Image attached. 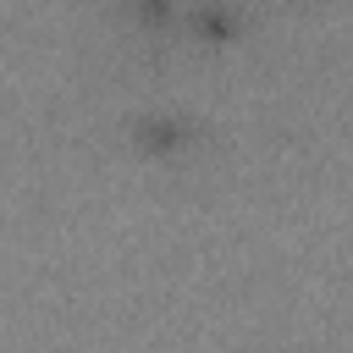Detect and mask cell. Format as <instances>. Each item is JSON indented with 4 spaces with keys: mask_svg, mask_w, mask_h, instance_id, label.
Returning <instances> with one entry per match:
<instances>
[{
    "mask_svg": "<svg viewBox=\"0 0 353 353\" xmlns=\"http://www.w3.org/2000/svg\"><path fill=\"white\" fill-rule=\"evenodd\" d=\"M127 11H132L143 28H165V22H176V0H127Z\"/></svg>",
    "mask_w": 353,
    "mask_h": 353,
    "instance_id": "obj_3",
    "label": "cell"
},
{
    "mask_svg": "<svg viewBox=\"0 0 353 353\" xmlns=\"http://www.w3.org/2000/svg\"><path fill=\"white\" fill-rule=\"evenodd\" d=\"M193 138H199V121H193L188 110H143V116L132 121V149H143V154H154V160L182 154Z\"/></svg>",
    "mask_w": 353,
    "mask_h": 353,
    "instance_id": "obj_1",
    "label": "cell"
},
{
    "mask_svg": "<svg viewBox=\"0 0 353 353\" xmlns=\"http://www.w3.org/2000/svg\"><path fill=\"white\" fill-rule=\"evenodd\" d=\"M182 28L199 39V44H232L243 33V6L237 0H193Z\"/></svg>",
    "mask_w": 353,
    "mask_h": 353,
    "instance_id": "obj_2",
    "label": "cell"
}]
</instances>
